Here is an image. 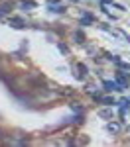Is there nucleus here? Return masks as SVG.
I'll list each match as a JSON object with an SVG mask.
<instances>
[{"label":"nucleus","instance_id":"1","mask_svg":"<svg viewBox=\"0 0 130 147\" xmlns=\"http://www.w3.org/2000/svg\"><path fill=\"white\" fill-rule=\"evenodd\" d=\"M106 129H108V134L120 131V122H108V124H106Z\"/></svg>","mask_w":130,"mask_h":147},{"label":"nucleus","instance_id":"2","mask_svg":"<svg viewBox=\"0 0 130 147\" xmlns=\"http://www.w3.org/2000/svg\"><path fill=\"white\" fill-rule=\"evenodd\" d=\"M99 116H101L103 120H112V110H108V108H103V110L99 112Z\"/></svg>","mask_w":130,"mask_h":147},{"label":"nucleus","instance_id":"3","mask_svg":"<svg viewBox=\"0 0 130 147\" xmlns=\"http://www.w3.org/2000/svg\"><path fill=\"white\" fill-rule=\"evenodd\" d=\"M103 88H105L106 92H110V90H114V88H116V84H114L112 80H105V82H103Z\"/></svg>","mask_w":130,"mask_h":147},{"label":"nucleus","instance_id":"4","mask_svg":"<svg viewBox=\"0 0 130 147\" xmlns=\"http://www.w3.org/2000/svg\"><path fill=\"white\" fill-rule=\"evenodd\" d=\"M10 26H12V28H24V22L20 20V18H12V20H10Z\"/></svg>","mask_w":130,"mask_h":147},{"label":"nucleus","instance_id":"5","mask_svg":"<svg viewBox=\"0 0 130 147\" xmlns=\"http://www.w3.org/2000/svg\"><path fill=\"white\" fill-rule=\"evenodd\" d=\"M49 10L55 12V14H63V12H65V8H63V6H53V4H49Z\"/></svg>","mask_w":130,"mask_h":147},{"label":"nucleus","instance_id":"6","mask_svg":"<svg viewBox=\"0 0 130 147\" xmlns=\"http://www.w3.org/2000/svg\"><path fill=\"white\" fill-rule=\"evenodd\" d=\"M20 6H22V8H35V2H32V0H24V2H20Z\"/></svg>","mask_w":130,"mask_h":147},{"label":"nucleus","instance_id":"7","mask_svg":"<svg viewBox=\"0 0 130 147\" xmlns=\"http://www.w3.org/2000/svg\"><path fill=\"white\" fill-rule=\"evenodd\" d=\"M91 22H93V16H91V14H87V16H83L81 26H87V24H91Z\"/></svg>","mask_w":130,"mask_h":147},{"label":"nucleus","instance_id":"8","mask_svg":"<svg viewBox=\"0 0 130 147\" xmlns=\"http://www.w3.org/2000/svg\"><path fill=\"white\" fill-rule=\"evenodd\" d=\"M73 37L77 39V43H83V41H85V35H83L81 32H75V34H73Z\"/></svg>","mask_w":130,"mask_h":147},{"label":"nucleus","instance_id":"9","mask_svg":"<svg viewBox=\"0 0 130 147\" xmlns=\"http://www.w3.org/2000/svg\"><path fill=\"white\" fill-rule=\"evenodd\" d=\"M71 110H73V112H79V114L83 112V108L79 106V102H71Z\"/></svg>","mask_w":130,"mask_h":147},{"label":"nucleus","instance_id":"10","mask_svg":"<svg viewBox=\"0 0 130 147\" xmlns=\"http://www.w3.org/2000/svg\"><path fill=\"white\" fill-rule=\"evenodd\" d=\"M85 90H87V94H95V84H87Z\"/></svg>","mask_w":130,"mask_h":147},{"label":"nucleus","instance_id":"11","mask_svg":"<svg viewBox=\"0 0 130 147\" xmlns=\"http://www.w3.org/2000/svg\"><path fill=\"white\" fill-rule=\"evenodd\" d=\"M57 47L61 49V51H63V53H67V47H65V45H61V43H57Z\"/></svg>","mask_w":130,"mask_h":147},{"label":"nucleus","instance_id":"12","mask_svg":"<svg viewBox=\"0 0 130 147\" xmlns=\"http://www.w3.org/2000/svg\"><path fill=\"white\" fill-rule=\"evenodd\" d=\"M103 102H106V104H112V98H110V96H106V98H103Z\"/></svg>","mask_w":130,"mask_h":147}]
</instances>
